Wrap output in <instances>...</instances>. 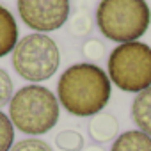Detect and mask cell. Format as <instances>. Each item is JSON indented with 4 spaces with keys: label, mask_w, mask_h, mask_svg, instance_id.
I'll use <instances>...</instances> for the list:
<instances>
[{
    "label": "cell",
    "mask_w": 151,
    "mask_h": 151,
    "mask_svg": "<svg viewBox=\"0 0 151 151\" xmlns=\"http://www.w3.org/2000/svg\"><path fill=\"white\" fill-rule=\"evenodd\" d=\"M82 151H105V149H103V147H100V146H94V144H93V146H87V147H84Z\"/></svg>",
    "instance_id": "obj_16"
},
{
    "label": "cell",
    "mask_w": 151,
    "mask_h": 151,
    "mask_svg": "<svg viewBox=\"0 0 151 151\" xmlns=\"http://www.w3.org/2000/svg\"><path fill=\"white\" fill-rule=\"evenodd\" d=\"M14 142V126L4 112H0V151H11Z\"/></svg>",
    "instance_id": "obj_12"
},
{
    "label": "cell",
    "mask_w": 151,
    "mask_h": 151,
    "mask_svg": "<svg viewBox=\"0 0 151 151\" xmlns=\"http://www.w3.org/2000/svg\"><path fill=\"white\" fill-rule=\"evenodd\" d=\"M18 45V25L9 9L0 6V59L13 52Z\"/></svg>",
    "instance_id": "obj_7"
},
{
    "label": "cell",
    "mask_w": 151,
    "mask_h": 151,
    "mask_svg": "<svg viewBox=\"0 0 151 151\" xmlns=\"http://www.w3.org/2000/svg\"><path fill=\"white\" fill-rule=\"evenodd\" d=\"M110 91L107 73L89 62L68 68L57 84L59 101L69 114L78 117L100 114L110 100Z\"/></svg>",
    "instance_id": "obj_1"
},
{
    "label": "cell",
    "mask_w": 151,
    "mask_h": 151,
    "mask_svg": "<svg viewBox=\"0 0 151 151\" xmlns=\"http://www.w3.org/2000/svg\"><path fill=\"white\" fill-rule=\"evenodd\" d=\"M82 53H84V57H87V59L98 60V59H101V57L105 55V46H103V43L98 41V39H89L87 43H84Z\"/></svg>",
    "instance_id": "obj_15"
},
{
    "label": "cell",
    "mask_w": 151,
    "mask_h": 151,
    "mask_svg": "<svg viewBox=\"0 0 151 151\" xmlns=\"http://www.w3.org/2000/svg\"><path fill=\"white\" fill-rule=\"evenodd\" d=\"M55 146L60 151H82L84 137L75 130H62L55 135Z\"/></svg>",
    "instance_id": "obj_11"
},
{
    "label": "cell",
    "mask_w": 151,
    "mask_h": 151,
    "mask_svg": "<svg viewBox=\"0 0 151 151\" xmlns=\"http://www.w3.org/2000/svg\"><path fill=\"white\" fill-rule=\"evenodd\" d=\"M132 119L140 132L151 137V87L135 96L132 103Z\"/></svg>",
    "instance_id": "obj_9"
},
{
    "label": "cell",
    "mask_w": 151,
    "mask_h": 151,
    "mask_svg": "<svg viewBox=\"0 0 151 151\" xmlns=\"http://www.w3.org/2000/svg\"><path fill=\"white\" fill-rule=\"evenodd\" d=\"M110 151H151V137L140 130H130L121 133Z\"/></svg>",
    "instance_id": "obj_10"
},
{
    "label": "cell",
    "mask_w": 151,
    "mask_h": 151,
    "mask_svg": "<svg viewBox=\"0 0 151 151\" xmlns=\"http://www.w3.org/2000/svg\"><path fill=\"white\" fill-rule=\"evenodd\" d=\"M11 151H52L50 144L41 140V139H23L16 142Z\"/></svg>",
    "instance_id": "obj_14"
},
{
    "label": "cell",
    "mask_w": 151,
    "mask_h": 151,
    "mask_svg": "<svg viewBox=\"0 0 151 151\" xmlns=\"http://www.w3.org/2000/svg\"><path fill=\"white\" fill-rule=\"evenodd\" d=\"M9 119L27 135H43L59 121V101L43 86H25L9 101Z\"/></svg>",
    "instance_id": "obj_2"
},
{
    "label": "cell",
    "mask_w": 151,
    "mask_h": 151,
    "mask_svg": "<svg viewBox=\"0 0 151 151\" xmlns=\"http://www.w3.org/2000/svg\"><path fill=\"white\" fill-rule=\"evenodd\" d=\"M151 13L146 0H101L96 11L98 29L116 43L137 41L149 27Z\"/></svg>",
    "instance_id": "obj_3"
},
{
    "label": "cell",
    "mask_w": 151,
    "mask_h": 151,
    "mask_svg": "<svg viewBox=\"0 0 151 151\" xmlns=\"http://www.w3.org/2000/svg\"><path fill=\"white\" fill-rule=\"evenodd\" d=\"M119 123L112 114H96L89 123V135L94 142H109L117 139Z\"/></svg>",
    "instance_id": "obj_8"
},
{
    "label": "cell",
    "mask_w": 151,
    "mask_h": 151,
    "mask_svg": "<svg viewBox=\"0 0 151 151\" xmlns=\"http://www.w3.org/2000/svg\"><path fill=\"white\" fill-rule=\"evenodd\" d=\"M13 100V80L9 73L0 68V109Z\"/></svg>",
    "instance_id": "obj_13"
},
{
    "label": "cell",
    "mask_w": 151,
    "mask_h": 151,
    "mask_svg": "<svg viewBox=\"0 0 151 151\" xmlns=\"http://www.w3.org/2000/svg\"><path fill=\"white\" fill-rule=\"evenodd\" d=\"M109 77L126 93H140L151 87V46L130 41L116 46L109 57Z\"/></svg>",
    "instance_id": "obj_4"
},
{
    "label": "cell",
    "mask_w": 151,
    "mask_h": 151,
    "mask_svg": "<svg viewBox=\"0 0 151 151\" xmlns=\"http://www.w3.org/2000/svg\"><path fill=\"white\" fill-rule=\"evenodd\" d=\"M60 55L55 41L45 34H29L18 41L13 50V66L22 78L43 82L52 78L59 69Z\"/></svg>",
    "instance_id": "obj_5"
},
{
    "label": "cell",
    "mask_w": 151,
    "mask_h": 151,
    "mask_svg": "<svg viewBox=\"0 0 151 151\" xmlns=\"http://www.w3.org/2000/svg\"><path fill=\"white\" fill-rule=\"evenodd\" d=\"M23 23L37 34L60 29L69 16V0H18Z\"/></svg>",
    "instance_id": "obj_6"
}]
</instances>
